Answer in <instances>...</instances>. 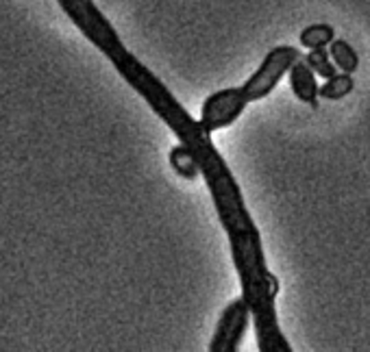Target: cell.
Here are the masks:
<instances>
[{"label":"cell","mask_w":370,"mask_h":352,"mask_svg":"<svg viewBox=\"0 0 370 352\" xmlns=\"http://www.w3.org/2000/svg\"><path fill=\"white\" fill-rule=\"evenodd\" d=\"M57 3L72 20V24L89 40V44L96 46L109 59L118 74L162 118V122L176 135L179 144L192 152L211 194L215 213H218L223 229L229 237L231 259L242 285V300L249 307L255 324L257 348L259 352H292V346L281 333L279 317H276L274 300L279 294V278L268 270L259 229L246 209L235 176L231 174L218 148L213 146L211 135L201 129L198 120L185 111V107L155 76V72L146 68L122 44L116 28L96 7L94 0H57Z\"/></svg>","instance_id":"6da1fadb"},{"label":"cell","mask_w":370,"mask_h":352,"mask_svg":"<svg viewBox=\"0 0 370 352\" xmlns=\"http://www.w3.org/2000/svg\"><path fill=\"white\" fill-rule=\"evenodd\" d=\"M301 57H303L301 50L294 48V46L272 48L264 57L262 66L255 70V74L240 87L242 93L246 96V101L257 103V101H264L266 96H270L272 89L279 85V81L284 79V74H288V70L292 68V63Z\"/></svg>","instance_id":"7a4b0ae2"},{"label":"cell","mask_w":370,"mask_h":352,"mask_svg":"<svg viewBox=\"0 0 370 352\" xmlns=\"http://www.w3.org/2000/svg\"><path fill=\"white\" fill-rule=\"evenodd\" d=\"M246 105H249V101H246V96L242 93L240 87H227V89L213 91L203 103L201 120H198L201 129L207 135L227 129V126H231L244 113Z\"/></svg>","instance_id":"3957f363"},{"label":"cell","mask_w":370,"mask_h":352,"mask_svg":"<svg viewBox=\"0 0 370 352\" xmlns=\"http://www.w3.org/2000/svg\"><path fill=\"white\" fill-rule=\"evenodd\" d=\"M249 324H251V311L240 296L225 307L218 324H215L213 337L209 341V352L240 350V344L244 339V333L249 329Z\"/></svg>","instance_id":"277c9868"},{"label":"cell","mask_w":370,"mask_h":352,"mask_svg":"<svg viewBox=\"0 0 370 352\" xmlns=\"http://www.w3.org/2000/svg\"><path fill=\"white\" fill-rule=\"evenodd\" d=\"M288 72H290V87H292L296 98L301 103H305V105L318 109V83H316V74H314V70L310 66H307L305 57L296 59Z\"/></svg>","instance_id":"5b68a950"},{"label":"cell","mask_w":370,"mask_h":352,"mask_svg":"<svg viewBox=\"0 0 370 352\" xmlns=\"http://www.w3.org/2000/svg\"><path fill=\"white\" fill-rule=\"evenodd\" d=\"M168 159H170L172 170H174L181 178H185V181H194V178L201 174V170H198V166H196V159L192 157V152H190L188 148L181 146V144H176V146L170 150Z\"/></svg>","instance_id":"8992f818"},{"label":"cell","mask_w":370,"mask_h":352,"mask_svg":"<svg viewBox=\"0 0 370 352\" xmlns=\"http://www.w3.org/2000/svg\"><path fill=\"white\" fill-rule=\"evenodd\" d=\"M329 55L335 63V68H340L347 74H353L359 68V57L353 50V46L344 40H331L329 42Z\"/></svg>","instance_id":"52a82bcc"},{"label":"cell","mask_w":370,"mask_h":352,"mask_svg":"<svg viewBox=\"0 0 370 352\" xmlns=\"http://www.w3.org/2000/svg\"><path fill=\"white\" fill-rule=\"evenodd\" d=\"M355 87V81L351 74L347 72H337L333 74L331 79H327V83L323 87H318V98H325V101H342L347 96L353 91Z\"/></svg>","instance_id":"ba28073f"},{"label":"cell","mask_w":370,"mask_h":352,"mask_svg":"<svg viewBox=\"0 0 370 352\" xmlns=\"http://www.w3.org/2000/svg\"><path fill=\"white\" fill-rule=\"evenodd\" d=\"M335 35V28L331 24H312L301 30V46L305 48H318V46H327Z\"/></svg>","instance_id":"9c48e42d"},{"label":"cell","mask_w":370,"mask_h":352,"mask_svg":"<svg viewBox=\"0 0 370 352\" xmlns=\"http://www.w3.org/2000/svg\"><path fill=\"white\" fill-rule=\"evenodd\" d=\"M307 61V66H310L314 70L316 76H323V79H331L333 74H337V68H335V63H331L329 59V52L325 46H318V48H312L310 55L305 57Z\"/></svg>","instance_id":"30bf717a"}]
</instances>
